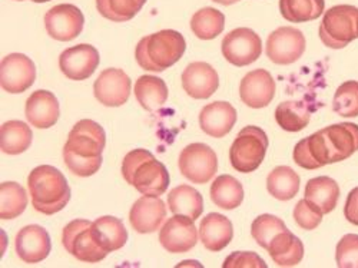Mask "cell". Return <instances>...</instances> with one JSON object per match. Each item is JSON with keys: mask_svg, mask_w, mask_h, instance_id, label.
<instances>
[{"mask_svg": "<svg viewBox=\"0 0 358 268\" xmlns=\"http://www.w3.org/2000/svg\"><path fill=\"white\" fill-rule=\"evenodd\" d=\"M122 175L142 195L159 197L169 187V172L151 153L134 150L124 158Z\"/></svg>", "mask_w": 358, "mask_h": 268, "instance_id": "obj_3", "label": "cell"}, {"mask_svg": "<svg viewBox=\"0 0 358 268\" xmlns=\"http://www.w3.org/2000/svg\"><path fill=\"white\" fill-rule=\"evenodd\" d=\"M324 0H280V12L291 23L311 22L322 16Z\"/></svg>", "mask_w": 358, "mask_h": 268, "instance_id": "obj_34", "label": "cell"}, {"mask_svg": "<svg viewBox=\"0 0 358 268\" xmlns=\"http://www.w3.org/2000/svg\"><path fill=\"white\" fill-rule=\"evenodd\" d=\"M304 194V198L322 214H330L338 204L340 187L330 176H317L307 183Z\"/></svg>", "mask_w": 358, "mask_h": 268, "instance_id": "obj_24", "label": "cell"}, {"mask_svg": "<svg viewBox=\"0 0 358 268\" xmlns=\"http://www.w3.org/2000/svg\"><path fill=\"white\" fill-rule=\"evenodd\" d=\"M234 237L232 223L218 213L208 214L199 225V238L206 250L218 253L224 250Z\"/></svg>", "mask_w": 358, "mask_h": 268, "instance_id": "obj_23", "label": "cell"}, {"mask_svg": "<svg viewBox=\"0 0 358 268\" xmlns=\"http://www.w3.org/2000/svg\"><path fill=\"white\" fill-rule=\"evenodd\" d=\"M294 162L304 169H318L321 168L317 161L313 158L310 148H308V138L301 139L294 148Z\"/></svg>", "mask_w": 358, "mask_h": 268, "instance_id": "obj_43", "label": "cell"}, {"mask_svg": "<svg viewBox=\"0 0 358 268\" xmlns=\"http://www.w3.org/2000/svg\"><path fill=\"white\" fill-rule=\"evenodd\" d=\"M92 232L98 244L108 253L122 248L128 241V231L121 220L105 216L92 223Z\"/></svg>", "mask_w": 358, "mask_h": 268, "instance_id": "obj_26", "label": "cell"}, {"mask_svg": "<svg viewBox=\"0 0 358 268\" xmlns=\"http://www.w3.org/2000/svg\"><path fill=\"white\" fill-rule=\"evenodd\" d=\"M244 187L231 175H221L211 185V199L213 202L222 208V210L231 211L240 206L244 201Z\"/></svg>", "mask_w": 358, "mask_h": 268, "instance_id": "obj_29", "label": "cell"}, {"mask_svg": "<svg viewBox=\"0 0 358 268\" xmlns=\"http://www.w3.org/2000/svg\"><path fill=\"white\" fill-rule=\"evenodd\" d=\"M94 94L95 98L105 106H121L129 99L131 79L122 69L109 68L103 71L95 80Z\"/></svg>", "mask_w": 358, "mask_h": 268, "instance_id": "obj_16", "label": "cell"}, {"mask_svg": "<svg viewBox=\"0 0 358 268\" xmlns=\"http://www.w3.org/2000/svg\"><path fill=\"white\" fill-rule=\"evenodd\" d=\"M222 267L224 268H266V264L255 253L236 251L227 257Z\"/></svg>", "mask_w": 358, "mask_h": 268, "instance_id": "obj_42", "label": "cell"}, {"mask_svg": "<svg viewBox=\"0 0 358 268\" xmlns=\"http://www.w3.org/2000/svg\"><path fill=\"white\" fill-rule=\"evenodd\" d=\"M105 145L106 134L103 128L92 119H82L69 132L64 151L80 158L95 160L102 157Z\"/></svg>", "mask_w": 358, "mask_h": 268, "instance_id": "obj_9", "label": "cell"}, {"mask_svg": "<svg viewBox=\"0 0 358 268\" xmlns=\"http://www.w3.org/2000/svg\"><path fill=\"white\" fill-rule=\"evenodd\" d=\"M146 0H96L98 12L108 20L124 23L134 19Z\"/></svg>", "mask_w": 358, "mask_h": 268, "instance_id": "obj_36", "label": "cell"}, {"mask_svg": "<svg viewBox=\"0 0 358 268\" xmlns=\"http://www.w3.org/2000/svg\"><path fill=\"white\" fill-rule=\"evenodd\" d=\"M27 187L34 208L45 216L62 211L71 199L65 175L50 165H41L29 174Z\"/></svg>", "mask_w": 358, "mask_h": 268, "instance_id": "obj_1", "label": "cell"}, {"mask_svg": "<svg viewBox=\"0 0 358 268\" xmlns=\"http://www.w3.org/2000/svg\"><path fill=\"white\" fill-rule=\"evenodd\" d=\"M36 80V66L23 53H10L0 64V85L9 94H22Z\"/></svg>", "mask_w": 358, "mask_h": 268, "instance_id": "obj_12", "label": "cell"}, {"mask_svg": "<svg viewBox=\"0 0 358 268\" xmlns=\"http://www.w3.org/2000/svg\"><path fill=\"white\" fill-rule=\"evenodd\" d=\"M266 190L280 201H289L300 191V176L289 167H277L266 178Z\"/></svg>", "mask_w": 358, "mask_h": 268, "instance_id": "obj_32", "label": "cell"}, {"mask_svg": "<svg viewBox=\"0 0 358 268\" xmlns=\"http://www.w3.org/2000/svg\"><path fill=\"white\" fill-rule=\"evenodd\" d=\"M99 52L95 46L80 43L68 48L59 57V68L62 73L72 80H85L91 78L99 66Z\"/></svg>", "mask_w": 358, "mask_h": 268, "instance_id": "obj_15", "label": "cell"}, {"mask_svg": "<svg viewBox=\"0 0 358 268\" xmlns=\"http://www.w3.org/2000/svg\"><path fill=\"white\" fill-rule=\"evenodd\" d=\"M322 213L313 204H310L306 198L298 201L294 208V220L303 230L313 231L322 221Z\"/></svg>", "mask_w": 358, "mask_h": 268, "instance_id": "obj_40", "label": "cell"}, {"mask_svg": "<svg viewBox=\"0 0 358 268\" xmlns=\"http://www.w3.org/2000/svg\"><path fill=\"white\" fill-rule=\"evenodd\" d=\"M268 254L280 267H295L304 258V246L300 238L284 230L266 247Z\"/></svg>", "mask_w": 358, "mask_h": 268, "instance_id": "obj_25", "label": "cell"}, {"mask_svg": "<svg viewBox=\"0 0 358 268\" xmlns=\"http://www.w3.org/2000/svg\"><path fill=\"white\" fill-rule=\"evenodd\" d=\"M64 160H65L66 167L71 169V172H73L75 175L82 176V178L95 175L102 165V157L95 158V160H86V158L76 157L66 151H64Z\"/></svg>", "mask_w": 358, "mask_h": 268, "instance_id": "obj_41", "label": "cell"}, {"mask_svg": "<svg viewBox=\"0 0 358 268\" xmlns=\"http://www.w3.org/2000/svg\"><path fill=\"white\" fill-rule=\"evenodd\" d=\"M15 247L19 258L26 264H38L48 258L52 243L49 232L36 224L23 227L15 240Z\"/></svg>", "mask_w": 358, "mask_h": 268, "instance_id": "obj_18", "label": "cell"}, {"mask_svg": "<svg viewBox=\"0 0 358 268\" xmlns=\"http://www.w3.org/2000/svg\"><path fill=\"white\" fill-rule=\"evenodd\" d=\"M159 241L168 253L182 254L191 251L198 243V230L194 220L173 214L161 228Z\"/></svg>", "mask_w": 358, "mask_h": 268, "instance_id": "obj_14", "label": "cell"}, {"mask_svg": "<svg viewBox=\"0 0 358 268\" xmlns=\"http://www.w3.org/2000/svg\"><path fill=\"white\" fill-rule=\"evenodd\" d=\"M236 122V109L225 101H217L203 106L199 113L201 129L213 138H224Z\"/></svg>", "mask_w": 358, "mask_h": 268, "instance_id": "obj_22", "label": "cell"}, {"mask_svg": "<svg viewBox=\"0 0 358 268\" xmlns=\"http://www.w3.org/2000/svg\"><path fill=\"white\" fill-rule=\"evenodd\" d=\"M135 97L143 109L155 112L168 99V86L158 76L143 75L135 83Z\"/></svg>", "mask_w": 358, "mask_h": 268, "instance_id": "obj_27", "label": "cell"}, {"mask_svg": "<svg viewBox=\"0 0 358 268\" xmlns=\"http://www.w3.org/2000/svg\"><path fill=\"white\" fill-rule=\"evenodd\" d=\"M179 171L194 184H206L215 176L218 158L211 146L191 143L179 155Z\"/></svg>", "mask_w": 358, "mask_h": 268, "instance_id": "obj_8", "label": "cell"}, {"mask_svg": "<svg viewBox=\"0 0 358 268\" xmlns=\"http://www.w3.org/2000/svg\"><path fill=\"white\" fill-rule=\"evenodd\" d=\"M221 49L229 64L243 68L258 61L262 52V42L252 29L238 27L224 38Z\"/></svg>", "mask_w": 358, "mask_h": 268, "instance_id": "obj_10", "label": "cell"}, {"mask_svg": "<svg viewBox=\"0 0 358 268\" xmlns=\"http://www.w3.org/2000/svg\"><path fill=\"white\" fill-rule=\"evenodd\" d=\"M320 39L331 49H343L358 39V8L338 5L328 9L320 24Z\"/></svg>", "mask_w": 358, "mask_h": 268, "instance_id": "obj_5", "label": "cell"}, {"mask_svg": "<svg viewBox=\"0 0 358 268\" xmlns=\"http://www.w3.org/2000/svg\"><path fill=\"white\" fill-rule=\"evenodd\" d=\"M62 244L69 254L83 262L95 264L109 254L95 240L92 221L89 220H75L69 223L62 232Z\"/></svg>", "mask_w": 358, "mask_h": 268, "instance_id": "obj_7", "label": "cell"}, {"mask_svg": "<svg viewBox=\"0 0 358 268\" xmlns=\"http://www.w3.org/2000/svg\"><path fill=\"white\" fill-rule=\"evenodd\" d=\"M32 2H36V3H45V2H50V0H32Z\"/></svg>", "mask_w": 358, "mask_h": 268, "instance_id": "obj_46", "label": "cell"}, {"mask_svg": "<svg viewBox=\"0 0 358 268\" xmlns=\"http://www.w3.org/2000/svg\"><path fill=\"white\" fill-rule=\"evenodd\" d=\"M306 52V36L295 27L282 26L266 39V56L277 65H291Z\"/></svg>", "mask_w": 358, "mask_h": 268, "instance_id": "obj_11", "label": "cell"}, {"mask_svg": "<svg viewBox=\"0 0 358 268\" xmlns=\"http://www.w3.org/2000/svg\"><path fill=\"white\" fill-rule=\"evenodd\" d=\"M83 13L79 8L69 3L57 5L45 15L46 32L52 39L61 42L76 39L83 31Z\"/></svg>", "mask_w": 358, "mask_h": 268, "instance_id": "obj_13", "label": "cell"}, {"mask_svg": "<svg viewBox=\"0 0 358 268\" xmlns=\"http://www.w3.org/2000/svg\"><path fill=\"white\" fill-rule=\"evenodd\" d=\"M308 138V148L320 167L350 158L358 151V125L344 122L330 125Z\"/></svg>", "mask_w": 358, "mask_h": 268, "instance_id": "obj_2", "label": "cell"}, {"mask_svg": "<svg viewBox=\"0 0 358 268\" xmlns=\"http://www.w3.org/2000/svg\"><path fill=\"white\" fill-rule=\"evenodd\" d=\"M268 150L266 134L254 125L245 127L231 145L229 160L234 169L243 174L254 172L265 160Z\"/></svg>", "mask_w": 358, "mask_h": 268, "instance_id": "obj_6", "label": "cell"}, {"mask_svg": "<svg viewBox=\"0 0 358 268\" xmlns=\"http://www.w3.org/2000/svg\"><path fill=\"white\" fill-rule=\"evenodd\" d=\"M284 230H287V227L281 218L271 214H262L254 220L251 225V235L259 247L266 250L274 238Z\"/></svg>", "mask_w": 358, "mask_h": 268, "instance_id": "obj_37", "label": "cell"}, {"mask_svg": "<svg viewBox=\"0 0 358 268\" xmlns=\"http://www.w3.org/2000/svg\"><path fill=\"white\" fill-rule=\"evenodd\" d=\"M2 205H0V218L13 220L23 214L27 206L26 190L17 183H3L0 185Z\"/></svg>", "mask_w": 358, "mask_h": 268, "instance_id": "obj_35", "label": "cell"}, {"mask_svg": "<svg viewBox=\"0 0 358 268\" xmlns=\"http://www.w3.org/2000/svg\"><path fill=\"white\" fill-rule=\"evenodd\" d=\"M213 2L220 3V5H224V6H229V5H234V3H236V2H240V0H213Z\"/></svg>", "mask_w": 358, "mask_h": 268, "instance_id": "obj_45", "label": "cell"}, {"mask_svg": "<svg viewBox=\"0 0 358 268\" xmlns=\"http://www.w3.org/2000/svg\"><path fill=\"white\" fill-rule=\"evenodd\" d=\"M333 111L343 118L358 116V82L347 80L338 86L333 99Z\"/></svg>", "mask_w": 358, "mask_h": 268, "instance_id": "obj_38", "label": "cell"}, {"mask_svg": "<svg viewBox=\"0 0 358 268\" xmlns=\"http://www.w3.org/2000/svg\"><path fill=\"white\" fill-rule=\"evenodd\" d=\"M185 50L187 42L184 36L172 29H165L142 38L136 46L135 57L142 69L162 72L173 66L184 56Z\"/></svg>", "mask_w": 358, "mask_h": 268, "instance_id": "obj_4", "label": "cell"}, {"mask_svg": "<svg viewBox=\"0 0 358 268\" xmlns=\"http://www.w3.org/2000/svg\"><path fill=\"white\" fill-rule=\"evenodd\" d=\"M336 260L340 268H358V235L347 234L337 244Z\"/></svg>", "mask_w": 358, "mask_h": 268, "instance_id": "obj_39", "label": "cell"}, {"mask_svg": "<svg viewBox=\"0 0 358 268\" xmlns=\"http://www.w3.org/2000/svg\"><path fill=\"white\" fill-rule=\"evenodd\" d=\"M32 129L22 121H9L0 128V148L8 155L23 154L32 143Z\"/></svg>", "mask_w": 358, "mask_h": 268, "instance_id": "obj_30", "label": "cell"}, {"mask_svg": "<svg viewBox=\"0 0 358 268\" xmlns=\"http://www.w3.org/2000/svg\"><path fill=\"white\" fill-rule=\"evenodd\" d=\"M311 119V109L304 101H285L275 109L277 124L288 132L303 131Z\"/></svg>", "mask_w": 358, "mask_h": 268, "instance_id": "obj_31", "label": "cell"}, {"mask_svg": "<svg viewBox=\"0 0 358 268\" xmlns=\"http://www.w3.org/2000/svg\"><path fill=\"white\" fill-rule=\"evenodd\" d=\"M17 2H22V0H17Z\"/></svg>", "mask_w": 358, "mask_h": 268, "instance_id": "obj_47", "label": "cell"}, {"mask_svg": "<svg viewBox=\"0 0 358 268\" xmlns=\"http://www.w3.org/2000/svg\"><path fill=\"white\" fill-rule=\"evenodd\" d=\"M275 80L265 69L248 72L240 85L241 101L254 109H261L270 105L275 97Z\"/></svg>", "mask_w": 358, "mask_h": 268, "instance_id": "obj_17", "label": "cell"}, {"mask_svg": "<svg viewBox=\"0 0 358 268\" xmlns=\"http://www.w3.org/2000/svg\"><path fill=\"white\" fill-rule=\"evenodd\" d=\"M24 113L29 124L38 129L53 127L61 116V106L57 98L49 91H36L26 101Z\"/></svg>", "mask_w": 358, "mask_h": 268, "instance_id": "obj_21", "label": "cell"}, {"mask_svg": "<svg viewBox=\"0 0 358 268\" xmlns=\"http://www.w3.org/2000/svg\"><path fill=\"white\" fill-rule=\"evenodd\" d=\"M168 206L173 214L198 220L203 211L202 195L189 185H179L168 195Z\"/></svg>", "mask_w": 358, "mask_h": 268, "instance_id": "obj_28", "label": "cell"}, {"mask_svg": "<svg viewBox=\"0 0 358 268\" xmlns=\"http://www.w3.org/2000/svg\"><path fill=\"white\" fill-rule=\"evenodd\" d=\"M220 86L217 71L206 62L189 64L182 72V87L194 99H208Z\"/></svg>", "mask_w": 358, "mask_h": 268, "instance_id": "obj_20", "label": "cell"}, {"mask_svg": "<svg viewBox=\"0 0 358 268\" xmlns=\"http://www.w3.org/2000/svg\"><path fill=\"white\" fill-rule=\"evenodd\" d=\"M166 218V205L159 197H141L131 208L129 221L139 234H151L161 228Z\"/></svg>", "mask_w": 358, "mask_h": 268, "instance_id": "obj_19", "label": "cell"}, {"mask_svg": "<svg viewBox=\"0 0 358 268\" xmlns=\"http://www.w3.org/2000/svg\"><path fill=\"white\" fill-rule=\"evenodd\" d=\"M344 216L348 223L358 227V187H355L347 197L345 206H344Z\"/></svg>", "mask_w": 358, "mask_h": 268, "instance_id": "obj_44", "label": "cell"}, {"mask_svg": "<svg viewBox=\"0 0 358 268\" xmlns=\"http://www.w3.org/2000/svg\"><path fill=\"white\" fill-rule=\"evenodd\" d=\"M225 27V16L214 8H203L191 19V29L196 38L202 41H213L218 38Z\"/></svg>", "mask_w": 358, "mask_h": 268, "instance_id": "obj_33", "label": "cell"}]
</instances>
